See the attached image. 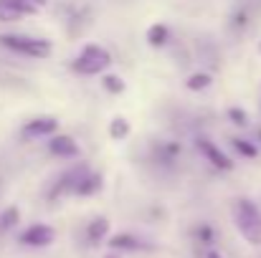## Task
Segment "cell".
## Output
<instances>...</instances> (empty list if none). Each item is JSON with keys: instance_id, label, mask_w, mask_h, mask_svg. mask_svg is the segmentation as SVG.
<instances>
[{"instance_id": "cell-4", "label": "cell", "mask_w": 261, "mask_h": 258, "mask_svg": "<svg viewBox=\"0 0 261 258\" xmlns=\"http://www.w3.org/2000/svg\"><path fill=\"white\" fill-rule=\"evenodd\" d=\"M38 5L31 0H0V23H13L25 15H36Z\"/></svg>"}, {"instance_id": "cell-18", "label": "cell", "mask_w": 261, "mask_h": 258, "mask_svg": "<svg viewBox=\"0 0 261 258\" xmlns=\"http://www.w3.org/2000/svg\"><path fill=\"white\" fill-rule=\"evenodd\" d=\"M15 223H18V208H8L0 215V228L3 231H10V228H15Z\"/></svg>"}, {"instance_id": "cell-11", "label": "cell", "mask_w": 261, "mask_h": 258, "mask_svg": "<svg viewBox=\"0 0 261 258\" xmlns=\"http://www.w3.org/2000/svg\"><path fill=\"white\" fill-rule=\"evenodd\" d=\"M107 233H109V220H107V218H96V220L89 223L87 238L91 243H101V241L107 238Z\"/></svg>"}, {"instance_id": "cell-6", "label": "cell", "mask_w": 261, "mask_h": 258, "mask_svg": "<svg viewBox=\"0 0 261 258\" xmlns=\"http://www.w3.org/2000/svg\"><path fill=\"white\" fill-rule=\"evenodd\" d=\"M87 172H89L87 165H76V167H71L66 175H61V177H59V182H56V185H54V190H51V197L76 192V187H79V182L84 180V175H87Z\"/></svg>"}, {"instance_id": "cell-5", "label": "cell", "mask_w": 261, "mask_h": 258, "mask_svg": "<svg viewBox=\"0 0 261 258\" xmlns=\"http://www.w3.org/2000/svg\"><path fill=\"white\" fill-rule=\"evenodd\" d=\"M56 238V231L51 225H43V223H36L31 228H25L20 233V243L23 246H33V248H43V246H51Z\"/></svg>"}, {"instance_id": "cell-19", "label": "cell", "mask_w": 261, "mask_h": 258, "mask_svg": "<svg viewBox=\"0 0 261 258\" xmlns=\"http://www.w3.org/2000/svg\"><path fill=\"white\" fill-rule=\"evenodd\" d=\"M104 89L112 91V94H122V91H124V81H122L117 74H107V76H104Z\"/></svg>"}, {"instance_id": "cell-7", "label": "cell", "mask_w": 261, "mask_h": 258, "mask_svg": "<svg viewBox=\"0 0 261 258\" xmlns=\"http://www.w3.org/2000/svg\"><path fill=\"white\" fill-rule=\"evenodd\" d=\"M56 127H59V122H56L54 117H38V119L25 122V127H23V137H25V139L51 137V134L56 132Z\"/></svg>"}, {"instance_id": "cell-3", "label": "cell", "mask_w": 261, "mask_h": 258, "mask_svg": "<svg viewBox=\"0 0 261 258\" xmlns=\"http://www.w3.org/2000/svg\"><path fill=\"white\" fill-rule=\"evenodd\" d=\"M109 64H112L109 51H104L101 46L89 43V46H84V48L79 51V56L74 59L71 66H74V71L82 74V76H96V74H104V71L109 69Z\"/></svg>"}, {"instance_id": "cell-25", "label": "cell", "mask_w": 261, "mask_h": 258, "mask_svg": "<svg viewBox=\"0 0 261 258\" xmlns=\"http://www.w3.org/2000/svg\"><path fill=\"white\" fill-rule=\"evenodd\" d=\"M107 258H119V256H107Z\"/></svg>"}, {"instance_id": "cell-27", "label": "cell", "mask_w": 261, "mask_h": 258, "mask_svg": "<svg viewBox=\"0 0 261 258\" xmlns=\"http://www.w3.org/2000/svg\"><path fill=\"white\" fill-rule=\"evenodd\" d=\"M259 53H261V43H259Z\"/></svg>"}, {"instance_id": "cell-13", "label": "cell", "mask_w": 261, "mask_h": 258, "mask_svg": "<svg viewBox=\"0 0 261 258\" xmlns=\"http://www.w3.org/2000/svg\"><path fill=\"white\" fill-rule=\"evenodd\" d=\"M129 132H132V127H129V122H127L124 117H114V119H112V124H109V137H112L114 142L127 139Z\"/></svg>"}, {"instance_id": "cell-22", "label": "cell", "mask_w": 261, "mask_h": 258, "mask_svg": "<svg viewBox=\"0 0 261 258\" xmlns=\"http://www.w3.org/2000/svg\"><path fill=\"white\" fill-rule=\"evenodd\" d=\"M205 258H221V253H218V251H208V256Z\"/></svg>"}, {"instance_id": "cell-17", "label": "cell", "mask_w": 261, "mask_h": 258, "mask_svg": "<svg viewBox=\"0 0 261 258\" xmlns=\"http://www.w3.org/2000/svg\"><path fill=\"white\" fill-rule=\"evenodd\" d=\"M231 142H233V147H236V150H239V152H241L244 157H249V160H254V157L259 155V150H256V147H254L251 142L241 139V137H236V139H231Z\"/></svg>"}, {"instance_id": "cell-12", "label": "cell", "mask_w": 261, "mask_h": 258, "mask_svg": "<svg viewBox=\"0 0 261 258\" xmlns=\"http://www.w3.org/2000/svg\"><path fill=\"white\" fill-rule=\"evenodd\" d=\"M168 38H170V31H168V25H163V23H155V25L147 31V43L155 46V48L165 46Z\"/></svg>"}, {"instance_id": "cell-15", "label": "cell", "mask_w": 261, "mask_h": 258, "mask_svg": "<svg viewBox=\"0 0 261 258\" xmlns=\"http://www.w3.org/2000/svg\"><path fill=\"white\" fill-rule=\"evenodd\" d=\"M211 81H213V79H211V74H193L185 84H188L190 91H203V89H208V86H211Z\"/></svg>"}, {"instance_id": "cell-24", "label": "cell", "mask_w": 261, "mask_h": 258, "mask_svg": "<svg viewBox=\"0 0 261 258\" xmlns=\"http://www.w3.org/2000/svg\"><path fill=\"white\" fill-rule=\"evenodd\" d=\"M0 197H3V180H0Z\"/></svg>"}, {"instance_id": "cell-2", "label": "cell", "mask_w": 261, "mask_h": 258, "mask_svg": "<svg viewBox=\"0 0 261 258\" xmlns=\"http://www.w3.org/2000/svg\"><path fill=\"white\" fill-rule=\"evenodd\" d=\"M0 43L15 53L31 56V59H48L54 53V43L46 38H33V36H15V33H5L0 36Z\"/></svg>"}, {"instance_id": "cell-10", "label": "cell", "mask_w": 261, "mask_h": 258, "mask_svg": "<svg viewBox=\"0 0 261 258\" xmlns=\"http://www.w3.org/2000/svg\"><path fill=\"white\" fill-rule=\"evenodd\" d=\"M99 190H101V175H99V172H87L84 180H82L79 187H76V195L89 197V195H94V192H99Z\"/></svg>"}, {"instance_id": "cell-16", "label": "cell", "mask_w": 261, "mask_h": 258, "mask_svg": "<svg viewBox=\"0 0 261 258\" xmlns=\"http://www.w3.org/2000/svg\"><path fill=\"white\" fill-rule=\"evenodd\" d=\"M177 152H180V147H177V145H163V147H158V160H160V162L173 165L175 157H177Z\"/></svg>"}, {"instance_id": "cell-23", "label": "cell", "mask_w": 261, "mask_h": 258, "mask_svg": "<svg viewBox=\"0 0 261 258\" xmlns=\"http://www.w3.org/2000/svg\"><path fill=\"white\" fill-rule=\"evenodd\" d=\"M31 3H36V5H38V8H41V5H46V3H48V0H31Z\"/></svg>"}, {"instance_id": "cell-1", "label": "cell", "mask_w": 261, "mask_h": 258, "mask_svg": "<svg viewBox=\"0 0 261 258\" xmlns=\"http://www.w3.org/2000/svg\"><path fill=\"white\" fill-rule=\"evenodd\" d=\"M233 220H236L239 233H241L249 243L261 246V210L254 200L239 197V200L233 203Z\"/></svg>"}, {"instance_id": "cell-26", "label": "cell", "mask_w": 261, "mask_h": 258, "mask_svg": "<svg viewBox=\"0 0 261 258\" xmlns=\"http://www.w3.org/2000/svg\"><path fill=\"white\" fill-rule=\"evenodd\" d=\"M259 139H261V129H259Z\"/></svg>"}, {"instance_id": "cell-20", "label": "cell", "mask_w": 261, "mask_h": 258, "mask_svg": "<svg viewBox=\"0 0 261 258\" xmlns=\"http://www.w3.org/2000/svg\"><path fill=\"white\" fill-rule=\"evenodd\" d=\"M228 117H231L233 124H239V127H246V124H249V117H246L241 109H228Z\"/></svg>"}, {"instance_id": "cell-9", "label": "cell", "mask_w": 261, "mask_h": 258, "mask_svg": "<svg viewBox=\"0 0 261 258\" xmlns=\"http://www.w3.org/2000/svg\"><path fill=\"white\" fill-rule=\"evenodd\" d=\"M198 147H200V152L205 155V160H208L216 170H231V167H233L231 157H228L223 150H218L211 139H198Z\"/></svg>"}, {"instance_id": "cell-14", "label": "cell", "mask_w": 261, "mask_h": 258, "mask_svg": "<svg viewBox=\"0 0 261 258\" xmlns=\"http://www.w3.org/2000/svg\"><path fill=\"white\" fill-rule=\"evenodd\" d=\"M109 246L112 248H122V251H137L142 243L135 236H129V233H119V236H112L109 238Z\"/></svg>"}, {"instance_id": "cell-8", "label": "cell", "mask_w": 261, "mask_h": 258, "mask_svg": "<svg viewBox=\"0 0 261 258\" xmlns=\"http://www.w3.org/2000/svg\"><path fill=\"white\" fill-rule=\"evenodd\" d=\"M48 152L56 155V157L71 160V157H79V145H76L74 137H69V134H56V137L48 139Z\"/></svg>"}, {"instance_id": "cell-21", "label": "cell", "mask_w": 261, "mask_h": 258, "mask_svg": "<svg viewBox=\"0 0 261 258\" xmlns=\"http://www.w3.org/2000/svg\"><path fill=\"white\" fill-rule=\"evenodd\" d=\"M198 238H200V241H205V243H211V241H213V231L203 225V228H198Z\"/></svg>"}]
</instances>
